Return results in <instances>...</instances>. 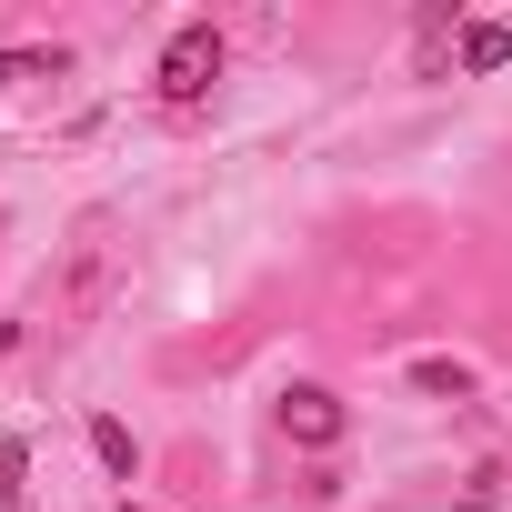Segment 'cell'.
I'll return each mask as SVG.
<instances>
[{"mask_svg": "<svg viewBox=\"0 0 512 512\" xmlns=\"http://www.w3.org/2000/svg\"><path fill=\"white\" fill-rule=\"evenodd\" d=\"M282 432H292L302 452H332V442H342V402H332L322 382H292V392H282Z\"/></svg>", "mask_w": 512, "mask_h": 512, "instance_id": "obj_2", "label": "cell"}, {"mask_svg": "<svg viewBox=\"0 0 512 512\" xmlns=\"http://www.w3.org/2000/svg\"><path fill=\"white\" fill-rule=\"evenodd\" d=\"M21 472H31V452H21V442H0V512H21Z\"/></svg>", "mask_w": 512, "mask_h": 512, "instance_id": "obj_7", "label": "cell"}, {"mask_svg": "<svg viewBox=\"0 0 512 512\" xmlns=\"http://www.w3.org/2000/svg\"><path fill=\"white\" fill-rule=\"evenodd\" d=\"M121 512H141V502H121Z\"/></svg>", "mask_w": 512, "mask_h": 512, "instance_id": "obj_8", "label": "cell"}, {"mask_svg": "<svg viewBox=\"0 0 512 512\" xmlns=\"http://www.w3.org/2000/svg\"><path fill=\"white\" fill-rule=\"evenodd\" d=\"M211 81H221V31L211 21H181L161 41V101H201Z\"/></svg>", "mask_w": 512, "mask_h": 512, "instance_id": "obj_1", "label": "cell"}, {"mask_svg": "<svg viewBox=\"0 0 512 512\" xmlns=\"http://www.w3.org/2000/svg\"><path fill=\"white\" fill-rule=\"evenodd\" d=\"M71 51H0V81H61Z\"/></svg>", "mask_w": 512, "mask_h": 512, "instance_id": "obj_6", "label": "cell"}, {"mask_svg": "<svg viewBox=\"0 0 512 512\" xmlns=\"http://www.w3.org/2000/svg\"><path fill=\"white\" fill-rule=\"evenodd\" d=\"M502 61H512V31L502 21H472L462 31V71H502Z\"/></svg>", "mask_w": 512, "mask_h": 512, "instance_id": "obj_4", "label": "cell"}, {"mask_svg": "<svg viewBox=\"0 0 512 512\" xmlns=\"http://www.w3.org/2000/svg\"><path fill=\"white\" fill-rule=\"evenodd\" d=\"M412 392H442V402H462V392H472V372H462V362H442V352H422V362H412Z\"/></svg>", "mask_w": 512, "mask_h": 512, "instance_id": "obj_5", "label": "cell"}, {"mask_svg": "<svg viewBox=\"0 0 512 512\" xmlns=\"http://www.w3.org/2000/svg\"><path fill=\"white\" fill-rule=\"evenodd\" d=\"M91 452H101V472H111V482H131V472H141V442H131V422H111V412H91Z\"/></svg>", "mask_w": 512, "mask_h": 512, "instance_id": "obj_3", "label": "cell"}]
</instances>
